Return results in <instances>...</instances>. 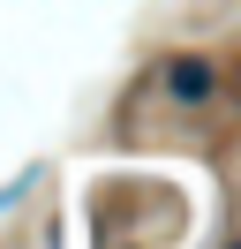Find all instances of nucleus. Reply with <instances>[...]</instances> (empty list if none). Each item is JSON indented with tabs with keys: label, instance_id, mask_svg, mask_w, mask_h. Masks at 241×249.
I'll return each instance as SVG.
<instances>
[{
	"label": "nucleus",
	"instance_id": "nucleus-1",
	"mask_svg": "<svg viewBox=\"0 0 241 249\" xmlns=\"http://www.w3.org/2000/svg\"><path fill=\"white\" fill-rule=\"evenodd\" d=\"M166 91H173L181 106H204V98L219 91V76H211L204 53H181V61H166Z\"/></svg>",
	"mask_w": 241,
	"mask_h": 249
}]
</instances>
